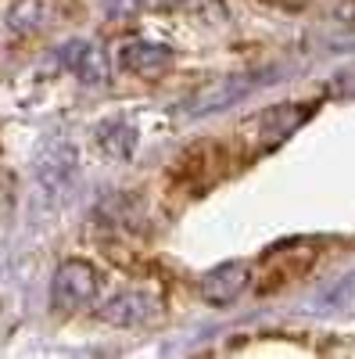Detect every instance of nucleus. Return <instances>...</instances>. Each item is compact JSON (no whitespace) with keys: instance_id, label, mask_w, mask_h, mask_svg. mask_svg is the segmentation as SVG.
I'll return each mask as SVG.
<instances>
[{"instance_id":"3","label":"nucleus","mask_w":355,"mask_h":359,"mask_svg":"<svg viewBox=\"0 0 355 359\" xmlns=\"http://www.w3.org/2000/svg\"><path fill=\"white\" fill-rule=\"evenodd\" d=\"M101 273L97 266H90L86 259H65L54 273V284H50V302L65 313H76V309H90L97 298H101Z\"/></svg>"},{"instance_id":"5","label":"nucleus","mask_w":355,"mask_h":359,"mask_svg":"<svg viewBox=\"0 0 355 359\" xmlns=\"http://www.w3.org/2000/svg\"><path fill=\"white\" fill-rule=\"evenodd\" d=\"M76 11V0H15L8 11V25L18 36H43Z\"/></svg>"},{"instance_id":"2","label":"nucleus","mask_w":355,"mask_h":359,"mask_svg":"<svg viewBox=\"0 0 355 359\" xmlns=\"http://www.w3.org/2000/svg\"><path fill=\"white\" fill-rule=\"evenodd\" d=\"M233 158H237L233 144L226 147L219 140H204V144H194L190 151H183V158L176 162L172 176L180 180L190 194H201V191H209L212 184H219V180L230 172Z\"/></svg>"},{"instance_id":"10","label":"nucleus","mask_w":355,"mask_h":359,"mask_svg":"<svg viewBox=\"0 0 355 359\" xmlns=\"http://www.w3.org/2000/svg\"><path fill=\"white\" fill-rule=\"evenodd\" d=\"M97 144L104 147L111 158H126V155L133 151V144H137V133H133V126H126V123H104V126L97 130Z\"/></svg>"},{"instance_id":"12","label":"nucleus","mask_w":355,"mask_h":359,"mask_svg":"<svg viewBox=\"0 0 355 359\" xmlns=\"http://www.w3.org/2000/svg\"><path fill=\"white\" fill-rule=\"evenodd\" d=\"M11 201H15V194H11V180L0 172V219L11 212Z\"/></svg>"},{"instance_id":"8","label":"nucleus","mask_w":355,"mask_h":359,"mask_svg":"<svg viewBox=\"0 0 355 359\" xmlns=\"http://www.w3.org/2000/svg\"><path fill=\"white\" fill-rule=\"evenodd\" d=\"M172 62H176V54L162 43L130 40L126 47H118V69L130 76H140V79H158L162 72H169Z\"/></svg>"},{"instance_id":"9","label":"nucleus","mask_w":355,"mask_h":359,"mask_svg":"<svg viewBox=\"0 0 355 359\" xmlns=\"http://www.w3.org/2000/svg\"><path fill=\"white\" fill-rule=\"evenodd\" d=\"M62 65L72 69L83 83H104L108 79V57L97 43H86V40H72L62 50Z\"/></svg>"},{"instance_id":"1","label":"nucleus","mask_w":355,"mask_h":359,"mask_svg":"<svg viewBox=\"0 0 355 359\" xmlns=\"http://www.w3.org/2000/svg\"><path fill=\"white\" fill-rule=\"evenodd\" d=\"M309 104H277L270 111H262L255 118L241 126V137H237V155L241 158H255L262 151H273L280 140H287L294 130H298L309 118Z\"/></svg>"},{"instance_id":"4","label":"nucleus","mask_w":355,"mask_h":359,"mask_svg":"<svg viewBox=\"0 0 355 359\" xmlns=\"http://www.w3.org/2000/svg\"><path fill=\"white\" fill-rule=\"evenodd\" d=\"M162 316H165L162 298L155 291H147V287H123L101 306V320H108L111 327H126V331L155 327Z\"/></svg>"},{"instance_id":"7","label":"nucleus","mask_w":355,"mask_h":359,"mask_svg":"<svg viewBox=\"0 0 355 359\" xmlns=\"http://www.w3.org/2000/svg\"><path fill=\"white\" fill-rule=\"evenodd\" d=\"M248 287H251V266L237 259V262H223V266H216V269H209V273H204V280H201V298H204L209 306H216V309H226V306H233Z\"/></svg>"},{"instance_id":"11","label":"nucleus","mask_w":355,"mask_h":359,"mask_svg":"<svg viewBox=\"0 0 355 359\" xmlns=\"http://www.w3.org/2000/svg\"><path fill=\"white\" fill-rule=\"evenodd\" d=\"M302 4H312L327 15H337V18H351L355 22V0H302Z\"/></svg>"},{"instance_id":"6","label":"nucleus","mask_w":355,"mask_h":359,"mask_svg":"<svg viewBox=\"0 0 355 359\" xmlns=\"http://www.w3.org/2000/svg\"><path fill=\"white\" fill-rule=\"evenodd\" d=\"M76 165H79V155L76 147L62 137H50L36 147V158H33V169H36V180L47 187V191H62L69 180L76 176Z\"/></svg>"}]
</instances>
